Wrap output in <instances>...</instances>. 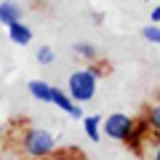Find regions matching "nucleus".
<instances>
[{
	"instance_id": "1",
	"label": "nucleus",
	"mask_w": 160,
	"mask_h": 160,
	"mask_svg": "<svg viewBox=\"0 0 160 160\" xmlns=\"http://www.w3.org/2000/svg\"><path fill=\"white\" fill-rule=\"evenodd\" d=\"M99 75L102 69L96 64H86V67L75 69L67 80V93L72 96V102L78 104H86L96 96V86H99Z\"/></svg>"
},
{
	"instance_id": "2",
	"label": "nucleus",
	"mask_w": 160,
	"mask_h": 160,
	"mask_svg": "<svg viewBox=\"0 0 160 160\" xmlns=\"http://www.w3.org/2000/svg\"><path fill=\"white\" fill-rule=\"evenodd\" d=\"M22 149L29 160H48L56 152V136L46 128H27L22 136Z\"/></svg>"
},
{
	"instance_id": "3",
	"label": "nucleus",
	"mask_w": 160,
	"mask_h": 160,
	"mask_svg": "<svg viewBox=\"0 0 160 160\" xmlns=\"http://www.w3.org/2000/svg\"><path fill=\"white\" fill-rule=\"evenodd\" d=\"M133 126H136V120L131 118V115L126 112H112L107 115V118L102 120V133H107L109 139H115V142H128V136H131Z\"/></svg>"
},
{
	"instance_id": "4",
	"label": "nucleus",
	"mask_w": 160,
	"mask_h": 160,
	"mask_svg": "<svg viewBox=\"0 0 160 160\" xmlns=\"http://www.w3.org/2000/svg\"><path fill=\"white\" fill-rule=\"evenodd\" d=\"M51 104H53V107H59L62 112H67L69 118L83 120V109H80V104H78V102H72V96H69L67 91H62L59 86H53V88H51Z\"/></svg>"
},
{
	"instance_id": "5",
	"label": "nucleus",
	"mask_w": 160,
	"mask_h": 160,
	"mask_svg": "<svg viewBox=\"0 0 160 160\" xmlns=\"http://www.w3.org/2000/svg\"><path fill=\"white\" fill-rule=\"evenodd\" d=\"M13 22H22V6L13 0H0V24L11 27Z\"/></svg>"
},
{
	"instance_id": "6",
	"label": "nucleus",
	"mask_w": 160,
	"mask_h": 160,
	"mask_svg": "<svg viewBox=\"0 0 160 160\" xmlns=\"http://www.w3.org/2000/svg\"><path fill=\"white\" fill-rule=\"evenodd\" d=\"M8 38H11V43H16V46H29V43H32V29L24 22H13L11 27H8Z\"/></svg>"
},
{
	"instance_id": "7",
	"label": "nucleus",
	"mask_w": 160,
	"mask_h": 160,
	"mask_svg": "<svg viewBox=\"0 0 160 160\" xmlns=\"http://www.w3.org/2000/svg\"><path fill=\"white\" fill-rule=\"evenodd\" d=\"M51 83H46V80H29L27 83V91L32 93V99H38V102L43 104H51Z\"/></svg>"
},
{
	"instance_id": "8",
	"label": "nucleus",
	"mask_w": 160,
	"mask_h": 160,
	"mask_svg": "<svg viewBox=\"0 0 160 160\" xmlns=\"http://www.w3.org/2000/svg\"><path fill=\"white\" fill-rule=\"evenodd\" d=\"M72 53L75 56H80L86 64H99V51H96V46H91V43H75L72 46Z\"/></svg>"
},
{
	"instance_id": "9",
	"label": "nucleus",
	"mask_w": 160,
	"mask_h": 160,
	"mask_svg": "<svg viewBox=\"0 0 160 160\" xmlns=\"http://www.w3.org/2000/svg\"><path fill=\"white\" fill-rule=\"evenodd\" d=\"M83 131L91 142H99L102 139V118L99 115H86L83 118Z\"/></svg>"
},
{
	"instance_id": "10",
	"label": "nucleus",
	"mask_w": 160,
	"mask_h": 160,
	"mask_svg": "<svg viewBox=\"0 0 160 160\" xmlns=\"http://www.w3.org/2000/svg\"><path fill=\"white\" fill-rule=\"evenodd\" d=\"M144 120L149 123V131H152L155 136L160 139V102L149 104V107L144 109Z\"/></svg>"
},
{
	"instance_id": "11",
	"label": "nucleus",
	"mask_w": 160,
	"mask_h": 160,
	"mask_svg": "<svg viewBox=\"0 0 160 160\" xmlns=\"http://www.w3.org/2000/svg\"><path fill=\"white\" fill-rule=\"evenodd\" d=\"M35 59H38L40 64H51L53 59H56V51H53L51 46H40L38 51H35Z\"/></svg>"
},
{
	"instance_id": "12",
	"label": "nucleus",
	"mask_w": 160,
	"mask_h": 160,
	"mask_svg": "<svg viewBox=\"0 0 160 160\" xmlns=\"http://www.w3.org/2000/svg\"><path fill=\"white\" fill-rule=\"evenodd\" d=\"M142 38L160 46V27H149V24H147V27H142Z\"/></svg>"
},
{
	"instance_id": "13",
	"label": "nucleus",
	"mask_w": 160,
	"mask_h": 160,
	"mask_svg": "<svg viewBox=\"0 0 160 160\" xmlns=\"http://www.w3.org/2000/svg\"><path fill=\"white\" fill-rule=\"evenodd\" d=\"M149 155H152V160H160V139L155 136V142H152V149H149Z\"/></svg>"
},
{
	"instance_id": "14",
	"label": "nucleus",
	"mask_w": 160,
	"mask_h": 160,
	"mask_svg": "<svg viewBox=\"0 0 160 160\" xmlns=\"http://www.w3.org/2000/svg\"><path fill=\"white\" fill-rule=\"evenodd\" d=\"M149 22H152V24H160V3L152 8V13H149Z\"/></svg>"
},
{
	"instance_id": "15",
	"label": "nucleus",
	"mask_w": 160,
	"mask_h": 160,
	"mask_svg": "<svg viewBox=\"0 0 160 160\" xmlns=\"http://www.w3.org/2000/svg\"><path fill=\"white\" fill-rule=\"evenodd\" d=\"M6 139V126H3V120H0V142Z\"/></svg>"
},
{
	"instance_id": "16",
	"label": "nucleus",
	"mask_w": 160,
	"mask_h": 160,
	"mask_svg": "<svg viewBox=\"0 0 160 160\" xmlns=\"http://www.w3.org/2000/svg\"><path fill=\"white\" fill-rule=\"evenodd\" d=\"M144 3H149V0H144Z\"/></svg>"
}]
</instances>
